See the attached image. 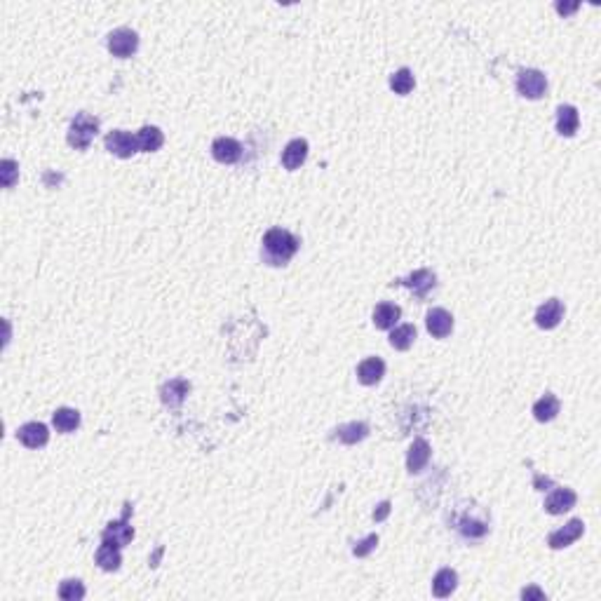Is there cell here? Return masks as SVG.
Segmentation results:
<instances>
[{"label": "cell", "mask_w": 601, "mask_h": 601, "mask_svg": "<svg viewBox=\"0 0 601 601\" xmlns=\"http://www.w3.org/2000/svg\"><path fill=\"white\" fill-rule=\"evenodd\" d=\"M296 251H299V240H296L289 230L270 228L266 235H263L261 256H263V263H268V266H287Z\"/></svg>", "instance_id": "1"}, {"label": "cell", "mask_w": 601, "mask_h": 601, "mask_svg": "<svg viewBox=\"0 0 601 601\" xmlns=\"http://www.w3.org/2000/svg\"><path fill=\"white\" fill-rule=\"evenodd\" d=\"M96 132H99V120L89 113H77L68 127V144L75 151H87L96 137Z\"/></svg>", "instance_id": "2"}, {"label": "cell", "mask_w": 601, "mask_h": 601, "mask_svg": "<svg viewBox=\"0 0 601 601\" xmlns=\"http://www.w3.org/2000/svg\"><path fill=\"white\" fill-rule=\"evenodd\" d=\"M517 92L521 96H526V99H540V96L547 92L545 73H540V71H535V68L519 71V75H517Z\"/></svg>", "instance_id": "3"}, {"label": "cell", "mask_w": 601, "mask_h": 601, "mask_svg": "<svg viewBox=\"0 0 601 601\" xmlns=\"http://www.w3.org/2000/svg\"><path fill=\"white\" fill-rule=\"evenodd\" d=\"M137 47H139V36L132 29H115L108 36V50H111L113 57L127 59V57H132L137 52Z\"/></svg>", "instance_id": "4"}, {"label": "cell", "mask_w": 601, "mask_h": 601, "mask_svg": "<svg viewBox=\"0 0 601 601\" xmlns=\"http://www.w3.org/2000/svg\"><path fill=\"white\" fill-rule=\"evenodd\" d=\"M106 151L118 155V158H132L134 153H139V139L137 134L122 132V129H115L106 137Z\"/></svg>", "instance_id": "5"}, {"label": "cell", "mask_w": 601, "mask_h": 601, "mask_svg": "<svg viewBox=\"0 0 601 601\" xmlns=\"http://www.w3.org/2000/svg\"><path fill=\"white\" fill-rule=\"evenodd\" d=\"M127 514H129V510H127L125 517H122L120 521H111V524L103 528V533H101L103 542H111V545H115V547H125V545L132 542L134 528L127 524Z\"/></svg>", "instance_id": "6"}, {"label": "cell", "mask_w": 601, "mask_h": 601, "mask_svg": "<svg viewBox=\"0 0 601 601\" xmlns=\"http://www.w3.org/2000/svg\"><path fill=\"white\" fill-rule=\"evenodd\" d=\"M397 284H404V287H409L411 292L418 296V299H425V296H428L432 289H435L437 277L432 275L430 270L423 268V270H416V273L402 277V280H397Z\"/></svg>", "instance_id": "7"}, {"label": "cell", "mask_w": 601, "mask_h": 601, "mask_svg": "<svg viewBox=\"0 0 601 601\" xmlns=\"http://www.w3.org/2000/svg\"><path fill=\"white\" fill-rule=\"evenodd\" d=\"M564 320V303L559 299H550L535 310V325L540 329H554Z\"/></svg>", "instance_id": "8"}, {"label": "cell", "mask_w": 601, "mask_h": 601, "mask_svg": "<svg viewBox=\"0 0 601 601\" xmlns=\"http://www.w3.org/2000/svg\"><path fill=\"white\" fill-rule=\"evenodd\" d=\"M583 531H585L583 519H571L564 528H559V531L550 533L547 542H550L552 550H561V547H568L571 542H576L580 535H583Z\"/></svg>", "instance_id": "9"}, {"label": "cell", "mask_w": 601, "mask_h": 601, "mask_svg": "<svg viewBox=\"0 0 601 601\" xmlns=\"http://www.w3.org/2000/svg\"><path fill=\"white\" fill-rule=\"evenodd\" d=\"M212 155H214V160H218L221 165H232L242 158V146L230 137H218L214 144H212Z\"/></svg>", "instance_id": "10"}, {"label": "cell", "mask_w": 601, "mask_h": 601, "mask_svg": "<svg viewBox=\"0 0 601 601\" xmlns=\"http://www.w3.org/2000/svg\"><path fill=\"white\" fill-rule=\"evenodd\" d=\"M425 325H428V332L435 336V339H447L454 329V318L451 313H447L444 308H432L425 318Z\"/></svg>", "instance_id": "11"}, {"label": "cell", "mask_w": 601, "mask_h": 601, "mask_svg": "<svg viewBox=\"0 0 601 601\" xmlns=\"http://www.w3.org/2000/svg\"><path fill=\"white\" fill-rule=\"evenodd\" d=\"M17 439L24 444V447L38 449V447H45V444H47L50 432L43 423H26L17 430Z\"/></svg>", "instance_id": "12"}, {"label": "cell", "mask_w": 601, "mask_h": 601, "mask_svg": "<svg viewBox=\"0 0 601 601\" xmlns=\"http://www.w3.org/2000/svg\"><path fill=\"white\" fill-rule=\"evenodd\" d=\"M578 496L571 489H554L550 496L545 498V510L550 514H564L571 507H576Z\"/></svg>", "instance_id": "13"}, {"label": "cell", "mask_w": 601, "mask_h": 601, "mask_svg": "<svg viewBox=\"0 0 601 601\" xmlns=\"http://www.w3.org/2000/svg\"><path fill=\"white\" fill-rule=\"evenodd\" d=\"M188 392H191V383L184 378H172L160 387V397H163V402L167 406H181Z\"/></svg>", "instance_id": "14"}, {"label": "cell", "mask_w": 601, "mask_h": 601, "mask_svg": "<svg viewBox=\"0 0 601 601\" xmlns=\"http://www.w3.org/2000/svg\"><path fill=\"white\" fill-rule=\"evenodd\" d=\"M306 158H308V141L306 139L289 141V144L284 146V151H282V165L287 167L289 172L299 170V167L306 163Z\"/></svg>", "instance_id": "15"}, {"label": "cell", "mask_w": 601, "mask_h": 601, "mask_svg": "<svg viewBox=\"0 0 601 601\" xmlns=\"http://www.w3.org/2000/svg\"><path fill=\"white\" fill-rule=\"evenodd\" d=\"M385 373V362L380 357H369L364 362H359L357 366V378L362 385H376Z\"/></svg>", "instance_id": "16"}, {"label": "cell", "mask_w": 601, "mask_h": 601, "mask_svg": "<svg viewBox=\"0 0 601 601\" xmlns=\"http://www.w3.org/2000/svg\"><path fill=\"white\" fill-rule=\"evenodd\" d=\"M428 461H430V444L425 439H416L409 449V456H406V468H409L411 475H416L428 465Z\"/></svg>", "instance_id": "17"}, {"label": "cell", "mask_w": 601, "mask_h": 601, "mask_svg": "<svg viewBox=\"0 0 601 601\" xmlns=\"http://www.w3.org/2000/svg\"><path fill=\"white\" fill-rule=\"evenodd\" d=\"M402 318V310L395 303H378L373 310V325L376 329H395V325Z\"/></svg>", "instance_id": "18"}, {"label": "cell", "mask_w": 601, "mask_h": 601, "mask_svg": "<svg viewBox=\"0 0 601 601\" xmlns=\"http://www.w3.org/2000/svg\"><path fill=\"white\" fill-rule=\"evenodd\" d=\"M580 125V115L576 111V106H559L557 111V132L561 137H573L578 132Z\"/></svg>", "instance_id": "19"}, {"label": "cell", "mask_w": 601, "mask_h": 601, "mask_svg": "<svg viewBox=\"0 0 601 601\" xmlns=\"http://www.w3.org/2000/svg\"><path fill=\"white\" fill-rule=\"evenodd\" d=\"M557 413H559V399L554 397L552 392H547L545 397H540L538 402L533 404V416H535V421H540V423H550Z\"/></svg>", "instance_id": "20"}, {"label": "cell", "mask_w": 601, "mask_h": 601, "mask_svg": "<svg viewBox=\"0 0 601 601\" xmlns=\"http://www.w3.org/2000/svg\"><path fill=\"white\" fill-rule=\"evenodd\" d=\"M120 547L111 545V542H101V547L96 550V564L103 571H118L120 568Z\"/></svg>", "instance_id": "21"}, {"label": "cell", "mask_w": 601, "mask_h": 601, "mask_svg": "<svg viewBox=\"0 0 601 601\" xmlns=\"http://www.w3.org/2000/svg\"><path fill=\"white\" fill-rule=\"evenodd\" d=\"M456 585H458L456 571H451V568H442V571L435 576V580H432V592H435V597H449V594L456 590Z\"/></svg>", "instance_id": "22"}, {"label": "cell", "mask_w": 601, "mask_h": 601, "mask_svg": "<svg viewBox=\"0 0 601 601\" xmlns=\"http://www.w3.org/2000/svg\"><path fill=\"white\" fill-rule=\"evenodd\" d=\"M52 423H54V428L59 432H73L80 425V413L75 409H68V406H61V409L54 411Z\"/></svg>", "instance_id": "23"}, {"label": "cell", "mask_w": 601, "mask_h": 601, "mask_svg": "<svg viewBox=\"0 0 601 601\" xmlns=\"http://www.w3.org/2000/svg\"><path fill=\"white\" fill-rule=\"evenodd\" d=\"M137 139H139V151L141 153H153L158 151L160 146H163V132H160L158 127H144L137 132Z\"/></svg>", "instance_id": "24"}, {"label": "cell", "mask_w": 601, "mask_h": 601, "mask_svg": "<svg viewBox=\"0 0 601 601\" xmlns=\"http://www.w3.org/2000/svg\"><path fill=\"white\" fill-rule=\"evenodd\" d=\"M413 339H416V327L413 325H402L397 329H392L390 334V346L395 350H409L413 346Z\"/></svg>", "instance_id": "25"}, {"label": "cell", "mask_w": 601, "mask_h": 601, "mask_svg": "<svg viewBox=\"0 0 601 601\" xmlns=\"http://www.w3.org/2000/svg\"><path fill=\"white\" fill-rule=\"evenodd\" d=\"M366 432H369V428H366L364 423H348L336 430V439H341L343 444H355V442H359V439H364Z\"/></svg>", "instance_id": "26"}, {"label": "cell", "mask_w": 601, "mask_h": 601, "mask_svg": "<svg viewBox=\"0 0 601 601\" xmlns=\"http://www.w3.org/2000/svg\"><path fill=\"white\" fill-rule=\"evenodd\" d=\"M413 85H416V80H413V73L409 68H399L397 73H392L390 77V87L395 89L397 94H409Z\"/></svg>", "instance_id": "27"}, {"label": "cell", "mask_w": 601, "mask_h": 601, "mask_svg": "<svg viewBox=\"0 0 601 601\" xmlns=\"http://www.w3.org/2000/svg\"><path fill=\"white\" fill-rule=\"evenodd\" d=\"M59 597L66 601H77L85 597V587H82L80 580H64L59 585Z\"/></svg>", "instance_id": "28"}, {"label": "cell", "mask_w": 601, "mask_h": 601, "mask_svg": "<svg viewBox=\"0 0 601 601\" xmlns=\"http://www.w3.org/2000/svg\"><path fill=\"white\" fill-rule=\"evenodd\" d=\"M461 533L465 535V538H482V535L487 533V524L475 521V519H465L461 524Z\"/></svg>", "instance_id": "29"}, {"label": "cell", "mask_w": 601, "mask_h": 601, "mask_svg": "<svg viewBox=\"0 0 601 601\" xmlns=\"http://www.w3.org/2000/svg\"><path fill=\"white\" fill-rule=\"evenodd\" d=\"M376 545H378V535H366L364 540H359L357 545L353 547V552H355V557H366Z\"/></svg>", "instance_id": "30"}, {"label": "cell", "mask_w": 601, "mask_h": 601, "mask_svg": "<svg viewBox=\"0 0 601 601\" xmlns=\"http://www.w3.org/2000/svg\"><path fill=\"white\" fill-rule=\"evenodd\" d=\"M17 179V163L15 160H3V186L5 188H12Z\"/></svg>", "instance_id": "31"}, {"label": "cell", "mask_w": 601, "mask_h": 601, "mask_svg": "<svg viewBox=\"0 0 601 601\" xmlns=\"http://www.w3.org/2000/svg\"><path fill=\"white\" fill-rule=\"evenodd\" d=\"M387 512H390V503L385 500V503H380L378 510H376V512H373V519H376V521H383L385 517H387Z\"/></svg>", "instance_id": "32"}, {"label": "cell", "mask_w": 601, "mask_h": 601, "mask_svg": "<svg viewBox=\"0 0 601 601\" xmlns=\"http://www.w3.org/2000/svg\"><path fill=\"white\" fill-rule=\"evenodd\" d=\"M521 597L528 599V597H535V599H545V594H542L540 590H535V587H528V590L521 592Z\"/></svg>", "instance_id": "33"}, {"label": "cell", "mask_w": 601, "mask_h": 601, "mask_svg": "<svg viewBox=\"0 0 601 601\" xmlns=\"http://www.w3.org/2000/svg\"><path fill=\"white\" fill-rule=\"evenodd\" d=\"M557 10L561 12V15H568V12L578 10V3H576V5H557Z\"/></svg>", "instance_id": "34"}, {"label": "cell", "mask_w": 601, "mask_h": 601, "mask_svg": "<svg viewBox=\"0 0 601 601\" xmlns=\"http://www.w3.org/2000/svg\"><path fill=\"white\" fill-rule=\"evenodd\" d=\"M535 487H552V480H542V477H535Z\"/></svg>", "instance_id": "35"}]
</instances>
